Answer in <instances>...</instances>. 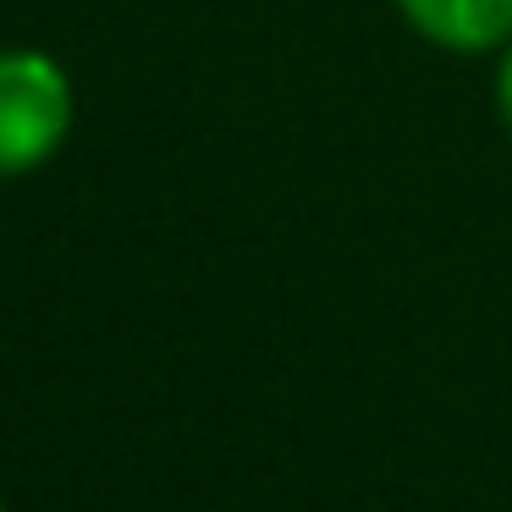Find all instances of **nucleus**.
Returning a JSON list of instances; mask_svg holds the SVG:
<instances>
[{
    "mask_svg": "<svg viewBox=\"0 0 512 512\" xmlns=\"http://www.w3.org/2000/svg\"><path fill=\"white\" fill-rule=\"evenodd\" d=\"M78 122V94L56 56L0 50V177L50 166Z\"/></svg>",
    "mask_w": 512,
    "mask_h": 512,
    "instance_id": "1",
    "label": "nucleus"
},
{
    "mask_svg": "<svg viewBox=\"0 0 512 512\" xmlns=\"http://www.w3.org/2000/svg\"><path fill=\"white\" fill-rule=\"evenodd\" d=\"M391 6L435 50L485 56L512 39V0H391Z\"/></svg>",
    "mask_w": 512,
    "mask_h": 512,
    "instance_id": "2",
    "label": "nucleus"
},
{
    "mask_svg": "<svg viewBox=\"0 0 512 512\" xmlns=\"http://www.w3.org/2000/svg\"><path fill=\"white\" fill-rule=\"evenodd\" d=\"M496 116L512 133V39L501 45V61H496Z\"/></svg>",
    "mask_w": 512,
    "mask_h": 512,
    "instance_id": "3",
    "label": "nucleus"
},
{
    "mask_svg": "<svg viewBox=\"0 0 512 512\" xmlns=\"http://www.w3.org/2000/svg\"><path fill=\"white\" fill-rule=\"evenodd\" d=\"M0 512H6V501H0Z\"/></svg>",
    "mask_w": 512,
    "mask_h": 512,
    "instance_id": "4",
    "label": "nucleus"
}]
</instances>
